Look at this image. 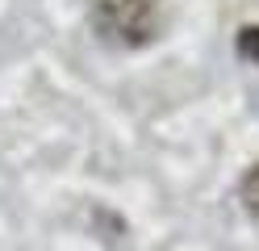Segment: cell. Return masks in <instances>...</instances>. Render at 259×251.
I'll return each instance as SVG.
<instances>
[{"label": "cell", "instance_id": "6da1fadb", "mask_svg": "<svg viewBox=\"0 0 259 251\" xmlns=\"http://www.w3.org/2000/svg\"><path fill=\"white\" fill-rule=\"evenodd\" d=\"M92 21L121 46H147L159 38L163 0H92Z\"/></svg>", "mask_w": 259, "mask_h": 251}, {"label": "cell", "instance_id": "7a4b0ae2", "mask_svg": "<svg viewBox=\"0 0 259 251\" xmlns=\"http://www.w3.org/2000/svg\"><path fill=\"white\" fill-rule=\"evenodd\" d=\"M238 201H242V209L251 218H259V163H251L247 176L238 180Z\"/></svg>", "mask_w": 259, "mask_h": 251}, {"label": "cell", "instance_id": "3957f363", "mask_svg": "<svg viewBox=\"0 0 259 251\" xmlns=\"http://www.w3.org/2000/svg\"><path fill=\"white\" fill-rule=\"evenodd\" d=\"M234 50H238V59L259 67V25H242L238 38H234Z\"/></svg>", "mask_w": 259, "mask_h": 251}]
</instances>
